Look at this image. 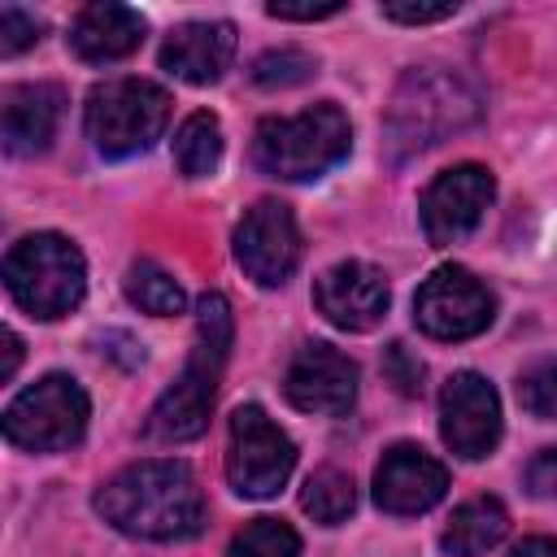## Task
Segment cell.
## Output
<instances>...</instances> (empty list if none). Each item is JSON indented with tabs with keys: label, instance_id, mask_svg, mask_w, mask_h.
<instances>
[{
	"label": "cell",
	"instance_id": "cell-3",
	"mask_svg": "<svg viewBox=\"0 0 557 557\" xmlns=\"http://www.w3.org/2000/svg\"><path fill=\"white\" fill-rule=\"evenodd\" d=\"M231 335H235V322H231V305L209 292L200 296L196 305V344H191V357L183 366V374L161 392V400L152 405L148 413V440L157 444H183V440H196L205 426H209V409H213V396H218V379L226 370V357H231Z\"/></svg>",
	"mask_w": 557,
	"mask_h": 557
},
{
	"label": "cell",
	"instance_id": "cell-17",
	"mask_svg": "<svg viewBox=\"0 0 557 557\" xmlns=\"http://www.w3.org/2000/svg\"><path fill=\"white\" fill-rule=\"evenodd\" d=\"M144 13L131 4H113V0H96L87 9H78V17L70 22V48L74 57L104 65V61H122L144 44Z\"/></svg>",
	"mask_w": 557,
	"mask_h": 557
},
{
	"label": "cell",
	"instance_id": "cell-9",
	"mask_svg": "<svg viewBox=\"0 0 557 557\" xmlns=\"http://www.w3.org/2000/svg\"><path fill=\"white\" fill-rule=\"evenodd\" d=\"M496 318V296L466 270V265H440L413 296V322L431 339H474Z\"/></svg>",
	"mask_w": 557,
	"mask_h": 557
},
{
	"label": "cell",
	"instance_id": "cell-8",
	"mask_svg": "<svg viewBox=\"0 0 557 557\" xmlns=\"http://www.w3.org/2000/svg\"><path fill=\"white\" fill-rule=\"evenodd\" d=\"M296 466V444L292 435L270 422L261 405H239L231 413V448H226V479L239 496L265 500L274 496Z\"/></svg>",
	"mask_w": 557,
	"mask_h": 557
},
{
	"label": "cell",
	"instance_id": "cell-2",
	"mask_svg": "<svg viewBox=\"0 0 557 557\" xmlns=\"http://www.w3.org/2000/svg\"><path fill=\"white\" fill-rule=\"evenodd\" d=\"M479 113H483V96L466 74L444 70V65H418L392 91L387 122H383L387 152L392 161L418 157L444 144L448 135L474 126Z\"/></svg>",
	"mask_w": 557,
	"mask_h": 557
},
{
	"label": "cell",
	"instance_id": "cell-31",
	"mask_svg": "<svg viewBox=\"0 0 557 557\" xmlns=\"http://www.w3.org/2000/svg\"><path fill=\"white\" fill-rule=\"evenodd\" d=\"M509 557H557V540H548V535H531V540H522Z\"/></svg>",
	"mask_w": 557,
	"mask_h": 557
},
{
	"label": "cell",
	"instance_id": "cell-18",
	"mask_svg": "<svg viewBox=\"0 0 557 557\" xmlns=\"http://www.w3.org/2000/svg\"><path fill=\"white\" fill-rule=\"evenodd\" d=\"M61 104L65 91L57 83H17L4 91V148L13 157H35L48 152V144L57 139L61 126Z\"/></svg>",
	"mask_w": 557,
	"mask_h": 557
},
{
	"label": "cell",
	"instance_id": "cell-25",
	"mask_svg": "<svg viewBox=\"0 0 557 557\" xmlns=\"http://www.w3.org/2000/svg\"><path fill=\"white\" fill-rule=\"evenodd\" d=\"M518 405L540 422H557V357H544L518 374Z\"/></svg>",
	"mask_w": 557,
	"mask_h": 557
},
{
	"label": "cell",
	"instance_id": "cell-4",
	"mask_svg": "<svg viewBox=\"0 0 557 557\" xmlns=\"http://www.w3.org/2000/svg\"><path fill=\"white\" fill-rule=\"evenodd\" d=\"M352 148V126L339 104L322 100L292 117H265L252 135V161L270 178L309 183L335 170Z\"/></svg>",
	"mask_w": 557,
	"mask_h": 557
},
{
	"label": "cell",
	"instance_id": "cell-12",
	"mask_svg": "<svg viewBox=\"0 0 557 557\" xmlns=\"http://www.w3.org/2000/svg\"><path fill=\"white\" fill-rule=\"evenodd\" d=\"M440 435L466 461H483L500 444V396L483 374L457 370L444 383V392H440Z\"/></svg>",
	"mask_w": 557,
	"mask_h": 557
},
{
	"label": "cell",
	"instance_id": "cell-26",
	"mask_svg": "<svg viewBox=\"0 0 557 557\" xmlns=\"http://www.w3.org/2000/svg\"><path fill=\"white\" fill-rule=\"evenodd\" d=\"M39 30H44V22L35 13L17 9V4H4L0 9V52L4 57H17L22 48H30L39 39Z\"/></svg>",
	"mask_w": 557,
	"mask_h": 557
},
{
	"label": "cell",
	"instance_id": "cell-15",
	"mask_svg": "<svg viewBox=\"0 0 557 557\" xmlns=\"http://www.w3.org/2000/svg\"><path fill=\"white\" fill-rule=\"evenodd\" d=\"M448 492V470L418 444H392L374 470V505L387 513H426Z\"/></svg>",
	"mask_w": 557,
	"mask_h": 557
},
{
	"label": "cell",
	"instance_id": "cell-24",
	"mask_svg": "<svg viewBox=\"0 0 557 557\" xmlns=\"http://www.w3.org/2000/svg\"><path fill=\"white\" fill-rule=\"evenodd\" d=\"M318 74V61L305 52V48H270L252 61V83L257 87H296L305 78Z\"/></svg>",
	"mask_w": 557,
	"mask_h": 557
},
{
	"label": "cell",
	"instance_id": "cell-10",
	"mask_svg": "<svg viewBox=\"0 0 557 557\" xmlns=\"http://www.w3.org/2000/svg\"><path fill=\"white\" fill-rule=\"evenodd\" d=\"M496 196V183H492V170L487 165H474V161H461L453 170H444L440 178H431V187L422 191V231L435 248H448V244H461L487 213Z\"/></svg>",
	"mask_w": 557,
	"mask_h": 557
},
{
	"label": "cell",
	"instance_id": "cell-14",
	"mask_svg": "<svg viewBox=\"0 0 557 557\" xmlns=\"http://www.w3.org/2000/svg\"><path fill=\"white\" fill-rule=\"evenodd\" d=\"M387 278L370 261H339L318 274L313 283V305L318 313L339 326V331H370L387 313Z\"/></svg>",
	"mask_w": 557,
	"mask_h": 557
},
{
	"label": "cell",
	"instance_id": "cell-22",
	"mask_svg": "<svg viewBox=\"0 0 557 557\" xmlns=\"http://www.w3.org/2000/svg\"><path fill=\"white\" fill-rule=\"evenodd\" d=\"M126 296H131V305H139V309L152 313V318L183 313V305H187L178 278H174L170 270H161L157 261H135V265L126 270Z\"/></svg>",
	"mask_w": 557,
	"mask_h": 557
},
{
	"label": "cell",
	"instance_id": "cell-7",
	"mask_svg": "<svg viewBox=\"0 0 557 557\" xmlns=\"http://www.w3.org/2000/svg\"><path fill=\"white\" fill-rule=\"evenodd\" d=\"M87 418H91L87 392L70 374H44L39 383H30L9 400L4 440L26 453H61L83 440Z\"/></svg>",
	"mask_w": 557,
	"mask_h": 557
},
{
	"label": "cell",
	"instance_id": "cell-5",
	"mask_svg": "<svg viewBox=\"0 0 557 557\" xmlns=\"http://www.w3.org/2000/svg\"><path fill=\"white\" fill-rule=\"evenodd\" d=\"M4 287L30 318H44V322L65 318L70 309H78L87 292L83 252L57 231L22 235L4 252Z\"/></svg>",
	"mask_w": 557,
	"mask_h": 557
},
{
	"label": "cell",
	"instance_id": "cell-29",
	"mask_svg": "<svg viewBox=\"0 0 557 557\" xmlns=\"http://www.w3.org/2000/svg\"><path fill=\"white\" fill-rule=\"evenodd\" d=\"M527 492L531 496H557V448H540L527 466Z\"/></svg>",
	"mask_w": 557,
	"mask_h": 557
},
{
	"label": "cell",
	"instance_id": "cell-6",
	"mask_svg": "<svg viewBox=\"0 0 557 557\" xmlns=\"http://www.w3.org/2000/svg\"><path fill=\"white\" fill-rule=\"evenodd\" d=\"M83 122H87V139L96 144L100 157L117 161V157L148 152L170 122V91L152 78L100 83L87 96Z\"/></svg>",
	"mask_w": 557,
	"mask_h": 557
},
{
	"label": "cell",
	"instance_id": "cell-27",
	"mask_svg": "<svg viewBox=\"0 0 557 557\" xmlns=\"http://www.w3.org/2000/svg\"><path fill=\"white\" fill-rule=\"evenodd\" d=\"M383 374H387V383L400 392V396H418L422 392V361L409 352V344H387V352H383Z\"/></svg>",
	"mask_w": 557,
	"mask_h": 557
},
{
	"label": "cell",
	"instance_id": "cell-28",
	"mask_svg": "<svg viewBox=\"0 0 557 557\" xmlns=\"http://www.w3.org/2000/svg\"><path fill=\"white\" fill-rule=\"evenodd\" d=\"M457 4L444 0V4H383V17L387 22H405V26H426V22H444L453 17Z\"/></svg>",
	"mask_w": 557,
	"mask_h": 557
},
{
	"label": "cell",
	"instance_id": "cell-16",
	"mask_svg": "<svg viewBox=\"0 0 557 557\" xmlns=\"http://www.w3.org/2000/svg\"><path fill=\"white\" fill-rule=\"evenodd\" d=\"M235 57V26L231 22H183L161 44V70L191 87H209L226 74Z\"/></svg>",
	"mask_w": 557,
	"mask_h": 557
},
{
	"label": "cell",
	"instance_id": "cell-19",
	"mask_svg": "<svg viewBox=\"0 0 557 557\" xmlns=\"http://www.w3.org/2000/svg\"><path fill=\"white\" fill-rule=\"evenodd\" d=\"M505 531H509L505 505L496 496H474V500H466V505L453 509L440 544H444L448 557H479V553L496 548L505 540Z\"/></svg>",
	"mask_w": 557,
	"mask_h": 557
},
{
	"label": "cell",
	"instance_id": "cell-11",
	"mask_svg": "<svg viewBox=\"0 0 557 557\" xmlns=\"http://www.w3.org/2000/svg\"><path fill=\"white\" fill-rule=\"evenodd\" d=\"M300 252H305L300 226H296L292 209L278 200H257L244 213V222L235 226V261L261 287L287 283L292 270L300 265Z\"/></svg>",
	"mask_w": 557,
	"mask_h": 557
},
{
	"label": "cell",
	"instance_id": "cell-21",
	"mask_svg": "<svg viewBox=\"0 0 557 557\" xmlns=\"http://www.w3.org/2000/svg\"><path fill=\"white\" fill-rule=\"evenodd\" d=\"M300 509H305L313 522L335 527V522H344V518L357 509V487H352V479H348L344 470L322 466V470H313V474L305 479V487H300Z\"/></svg>",
	"mask_w": 557,
	"mask_h": 557
},
{
	"label": "cell",
	"instance_id": "cell-13",
	"mask_svg": "<svg viewBox=\"0 0 557 557\" xmlns=\"http://www.w3.org/2000/svg\"><path fill=\"white\" fill-rule=\"evenodd\" d=\"M283 392L305 413H348L357 400V361L331 344H305L283 374Z\"/></svg>",
	"mask_w": 557,
	"mask_h": 557
},
{
	"label": "cell",
	"instance_id": "cell-32",
	"mask_svg": "<svg viewBox=\"0 0 557 557\" xmlns=\"http://www.w3.org/2000/svg\"><path fill=\"white\" fill-rule=\"evenodd\" d=\"M17 361H22V339L13 331H4V366H0V379L9 383L17 374Z\"/></svg>",
	"mask_w": 557,
	"mask_h": 557
},
{
	"label": "cell",
	"instance_id": "cell-20",
	"mask_svg": "<svg viewBox=\"0 0 557 557\" xmlns=\"http://www.w3.org/2000/svg\"><path fill=\"white\" fill-rule=\"evenodd\" d=\"M222 161V126L213 113H191L174 135V165L183 178H205Z\"/></svg>",
	"mask_w": 557,
	"mask_h": 557
},
{
	"label": "cell",
	"instance_id": "cell-23",
	"mask_svg": "<svg viewBox=\"0 0 557 557\" xmlns=\"http://www.w3.org/2000/svg\"><path fill=\"white\" fill-rule=\"evenodd\" d=\"M226 557H300V535L283 518H252L231 540Z\"/></svg>",
	"mask_w": 557,
	"mask_h": 557
},
{
	"label": "cell",
	"instance_id": "cell-1",
	"mask_svg": "<svg viewBox=\"0 0 557 557\" xmlns=\"http://www.w3.org/2000/svg\"><path fill=\"white\" fill-rule=\"evenodd\" d=\"M96 509L109 527L135 540H191L205 527V492L183 461H135L96 492Z\"/></svg>",
	"mask_w": 557,
	"mask_h": 557
},
{
	"label": "cell",
	"instance_id": "cell-30",
	"mask_svg": "<svg viewBox=\"0 0 557 557\" xmlns=\"http://www.w3.org/2000/svg\"><path fill=\"white\" fill-rule=\"evenodd\" d=\"M344 4H265V13L270 17H278V22H318V17H335Z\"/></svg>",
	"mask_w": 557,
	"mask_h": 557
}]
</instances>
